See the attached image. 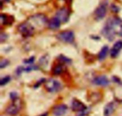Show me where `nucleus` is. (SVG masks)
<instances>
[{
	"label": "nucleus",
	"instance_id": "23",
	"mask_svg": "<svg viewBox=\"0 0 122 116\" xmlns=\"http://www.w3.org/2000/svg\"><path fill=\"white\" fill-rule=\"evenodd\" d=\"M10 98L11 100H13V101L14 100H16L17 99H18V95L17 94L16 92H11L10 94Z\"/></svg>",
	"mask_w": 122,
	"mask_h": 116
},
{
	"label": "nucleus",
	"instance_id": "20",
	"mask_svg": "<svg viewBox=\"0 0 122 116\" xmlns=\"http://www.w3.org/2000/svg\"><path fill=\"white\" fill-rule=\"evenodd\" d=\"M11 80V77L10 76H5L4 77L1 78V81H0V84L1 86H3V85L6 84L8 83Z\"/></svg>",
	"mask_w": 122,
	"mask_h": 116
},
{
	"label": "nucleus",
	"instance_id": "17",
	"mask_svg": "<svg viewBox=\"0 0 122 116\" xmlns=\"http://www.w3.org/2000/svg\"><path fill=\"white\" fill-rule=\"evenodd\" d=\"M13 22V19H10V17L7 16L5 14L1 15V22L3 25H11Z\"/></svg>",
	"mask_w": 122,
	"mask_h": 116
},
{
	"label": "nucleus",
	"instance_id": "24",
	"mask_svg": "<svg viewBox=\"0 0 122 116\" xmlns=\"http://www.w3.org/2000/svg\"><path fill=\"white\" fill-rule=\"evenodd\" d=\"M89 112V109H86L84 111H81V112H79L78 114H77V116H85L86 115L88 114Z\"/></svg>",
	"mask_w": 122,
	"mask_h": 116
},
{
	"label": "nucleus",
	"instance_id": "12",
	"mask_svg": "<svg viewBox=\"0 0 122 116\" xmlns=\"http://www.w3.org/2000/svg\"><path fill=\"white\" fill-rule=\"evenodd\" d=\"M93 83L95 84L101 86H107L110 84L108 78L105 75H100L97 77L93 80Z\"/></svg>",
	"mask_w": 122,
	"mask_h": 116
},
{
	"label": "nucleus",
	"instance_id": "14",
	"mask_svg": "<svg viewBox=\"0 0 122 116\" xmlns=\"http://www.w3.org/2000/svg\"><path fill=\"white\" fill-rule=\"evenodd\" d=\"M116 104L113 102L108 103L105 106L104 110V116H111L112 114L114 112L116 109Z\"/></svg>",
	"mask_w": 122,
	"mask_h": 116
},
{
	"label": "nucleus",
	"instance_id": "19",
	"mask_svg": "<svg viewBox=\"0 0 122 116\" xmlns=\"http://www.w3.org/2000/svg\"><path fill=\"white\" fill-rule=\"evenodd\" d=\"M63 70V66L61 65H57L55 66L52 69V73H53L54 75H60L62 73Z\"/></svg>",
	"mask_w": 122,
	"mask_h": 116
},
{
	"label": "nucleus",
	"instance_id": "11",
	"mask_svg": "<svg viewBox=\"0 0 122 116\" xmlns=\"http://www.w3.org/2000/svg\"><path fill=\"white\" fill-rule=\"evenodd\" d=\"M71 109L73 111L79 112L85 110L87 109V107L81 101L77 99H74L71 103Z\"/></svg>",
	"mask_w": 122,
	"mask_h": 116
},
{
	"label": "nucleus",
	"instance_id": "28",
	"mask_svg": "<svg viewBox=\"0 0 122 116\" xmlns=\"http://www.w3.org/2000/svg\"><path fill=\"white\" fill-rule=\"evenodd\" d=\"M1 2H8V1H10V0H1Z\"/></svg>",
	"mask_w": 122,
	"mask_h": 116
},
{
	"label": "nucleus",
	"instance_id": "27",
	"mask_svg": "<svg viewBox=\"0 0 122 116\" xmlns=\"http://www.w3.org/2000/svg\"><path fill=\"white\" fill-rule=\"evenodd\" d=\"M112 10H113V11H114V12H117L118 11H119V8H117V7H116L115 6H112Z\"/></svg>",
	"mask_w": 122,
	"mask_h": 116
},
{
	"label": "nucleus",
	"instance_id": "2",
	"mask_svg": "<svg viewBox=\"0 0 122 116\" xmlns=\"http://www.w3.org/2000/svg\"><path fill=\"white\" fill-rule=\"evenodd\" d=\"M45 87L48 92L51 93L58 92L62 88L60 83L53 78L49 79L45 83Z\"/></svg>",
	"mask_w": 122,
	"mask_h": 116
},
{
	"label": "nucleus",
	"instance_id": "4",
	"mask_svg": "<svg viewBox=\"0 0 122 116\" xmlns=\"http://www.w3.org/2000/svg\"><path fill=\"white\" fill-rule=\"evenodd\" d=\"M107 2L104 1L97 8L94 13L95 19L97 20H101L106 16L107 11Z\"/></svg>",
	"mask_w": 122,
	"mask_h": 116
},
{
	"label": "nucleus",
	"instance_id": "1",
	"mask_svg": "<svg viewBox=\"0 0 122 116\" xmlns=\"http://www.w3.org/2000/svg\"><path fill=\"white\" fill-rule=\"evenodd\" d=\"M34 27L29 22H24L18 26V31L24 37H29L34 32Z\"/></svg>",
	"mask_w": 122,
	"mask_h": 116
},
{
	"label": "nucleus",
	"instance_id": "25",
	"mask_svg": "<svg viewBox=\"0 0 122 116\" xmlns=\"http://www.w3.org/2000/svg\"><path fill=\"white\" fill-rule=\"evenodd\" d=\"M7 35L5 33H1V36H0V39H1V43H2V42L5 41L7 39Z\"/></svg>",
	"mask_w": 122,
	"mask_h": 116
},
{
	"label": "nucleus",
	"instance_id": "21",
	"mask_svg": "<svg viewBox=\"0 0 122 116\" xmlns=\"http://www.w3.org/2000/svg\"><path fill=\"white\" fill-rule=\"evenodd\" d=\"M8 64H9V61L8 60L5 59H2L0 62V68H1V69H2V68L7 66Z\"/></svg>",
	"mask_w": 122,
	"mask_h": 116
},
{
	"label": "nucleus",
	"instance_id": "7",
	"mask_svg": "<svg viewBox=\"0 0 122 116\" xmlns=\"http://www.w3.org/2000/svg\"><path fill=\"white\" fill-rule=\"evenodd\" d=\"M57 37L59 40L67 43H73L75 38L73 32L70 31H65L60 32L57 35Z\"/></svg>",
	"mask_w": 122,
	"mask_h": 116
},
{
	"label": "nucleus",
	"instance_id": "3",
	"mask_svg": "<svg viewBox=\"0 0 122 116\" xmlns=\"http://www.w3.org/2000/svg\"><path fill=\"white\" fill-rule=\"evenodd\" d=\"M114 33L118 35H122V20L118 17L110 18L108 19Z\"/></svg>",
	"mask_w": 122,
	"mask_h": 116
},
{
	"label": "nucleus",
	"instance_id": "22",
	"mask_svg": "<svg viewBox=\"0 0 122 116\" xmlns=\"http://www.w3.org/2000/svg\"><path fill=\"white\" fill-rule=\"evenodd\" d=\"M59 59L60 60L61 62H64V63H69L71 62V61H70L69 59L67 58L66 57H65V56H63V55H61L59 57Z\"/></svg>",
	"mask_w": 122,
	"mask_h": 116
},
{
	"label": "nucleus",
	"instance_id": "8",
	"mask_svg": "<svg viewBox=\"0 0 122 116\" xmlns=\"http://www.w3.org/2000/svg\"><path fill=\"white\" fill-rule=\"evenodd\" d=\"M21 108L20 103L17 101V99L16 100H14V102L7 106L5 110V112L7 114L11 116H16L19 113V111Z\"/></svg>",
	"mask_w": 122,
	"mask_h": 116
},
{
	"label": "nucleus",
	"instance_id": "5",
	"mask_svg": "<svg viewBox=\"0 0 122 116\" xmlns=\"http://www.w3.org/2000/svg\"><path fill=\"white\" fill-rule=\"evenodd\" d=\"M29 20L31 21L30 23H33L35 25V27H44V25L46 24L47 22L46 17L44 15L41 14H35L34 16H32L29 18Z\"/></svg>",
	"mask_w": 122,
	"mask_h": 116
},
{
	"label": "nucleus",
	"instance_id": "6",
	"mask_svg": "<svg viewBox=\"0 0 122 116\" xmlns=\"http://www.w3.org/2000/svg\"><path fill=\"white\" fill-rule=\"evenodd\" d=\"M101 33L105 38H107L108 41H112L115 38L116 34L112 29L110 23L108 20L102 28Z\"/></svg>",
	"mask_w": 122,
	"mask_h": 116
},
{
	"label": "nucleus",
	"instance_id": "9",
	"mask_svg": "<svg viewBox=\"0 0 122 116\" xmlns=\"http://www.w3.org/2000/svg\"><path fill=\"white\" fill-rule=\"evenodd\" d=\"M69 11L66 8H61L58 10L56 14V17L62 23H66L69 18Z\"/></svg>",
	"mask_w": 122,
	"mask_h": 116
},
{
	"label": "nucleus",
	"instance_id": "10",
	"mask_svg": "<svg viewBox=\"0 0 122 116\" xmlns=\"http://www.w3.org/2000/svg\"><path fill=\"white\" fill-rule=\"evenodd\" d=\"M68 110V107L65 104H59L52 109V114L55 116H64Z\"/></svg>",
	"mask_w": 122,
	"mask_h": 116
},
{
	"label": "nucleus",
	"instance_id": "26",
	"mask_svg": "<svg viewBox=\"0 0 122 116\" xmlns=\"http://www.w3.org/2000/svg\"><path fill=\"white\" fill-rule=\"evenodd\" d=\"M34 59H35L34 57H30V58L29 59H27L26 61H25V63H27V64H32V63L34 62L35 61Z\"/></svg>",
	"mask_w": 122,
	"mask_h": 116
},
{
	"label": "nucleus",
	"instance_id": "13",
	"mask_svg": "<svg viewBox=\"0 0 122 116\" xmlns=\"http://www.w3.org/2000/svg\"><path fill=\"white\" fill-rule=\"evenodd\" d=\"M122 49V41H118L114 44L112 49H111L110 55L112 57H116L120 53Z\"/></svg>",
	"mask_w": 122,
	"mask_h": 116
},
{
	"label": "nucleus",
	"instance_id": "18",
	"mask_svg": "<svg viewBox=\"0 0 122 116\" xmlns=\"http://www.w3.org/2000/svg\"><path fill=\"white\" fill-rule=\"evenodd\" d=\"M49 60H50V57H49L48 55H44V56H42L41 57L40 59H39V63L42 66H45L48 63Z\"/></svg>",
	"mask_w": 122,
	"mask_h": 116
},
{
	"label": "nucleus",
	"instance_id": "16",
	"mask_svg": "<svg viewBox=\"0 0 122 116\" xmlns=\"http://www.w3.org/2000/svg\"><path fill=\"white\" fill-rule=\"evenodd\" d=\"M108 51V47L107 45H105L101 49L100 51L98 53V59L100 61H102L105 59V58L107 56V53Z\"/></svg>",
	"mask_w": 122,
	"mask_h": 116
},
{
	"label": "nucleus",
	"instance_id": "15",
	"mask_svg": "<svg viewBox=\"0 0 122 116\" xmlns=\"http://www.w3.org/2000/svg\"><path fill=\"white\" fill-rule=\"evenodd\" d=\"M61 22L60 21L59 19L58 18H57L56 17L51 19L50 21L48 22V26L50 29L52 30H56L57 29L60 28V23Z\"/></svg>",
	"mask_w": 122,
	"mask_h": 116
}]
</instances>
